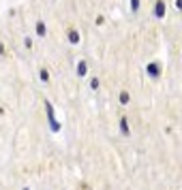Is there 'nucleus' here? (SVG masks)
<instances>
[{
	"mask_svg": "<svg viewBox=\"0 0 182 190\" xmlns=\"http://www.w3.org/2000/svg\"><path fill=\"white\" fill-rule=\"evenodd\" d=\"M165 15V4H163V0H159L157 2V17H163Z\"/></svg>",
	"mask_w": 182,
	"mask_h": 190,
	"instance_id": "obj_1",
	"label": "nucleus"
},
{
	"mask_svg": "<svg viewBox=\"0 0 182 190\" xmlns=\"http://www.w3.org/2000/svg\"><path fill=\"white\" fill-rule=\"evenodd\" d=\"M148 73H150L152 77H157L159 73H161V69H159V64H150V66H148Z\"/></svg>",
	"mask_w": 182,
	"mask_h": 190,
	"instance_id": "obj_2",
	"label": "nucleus"
},
{
	"mask_svg": "<svg viewBox=\"0 0 182 190\" xmlns=\"http://www.w3.org/2000/svg\"><path fill=\"white\" fill-rule=\"evenodd\" d=\"M120 128H122V133H124V135H129V124H126V120L120 122Z\"/></svg>",
	"mask_w": 182,
	"mask_h": 190,
	"instance_id": "obj_3",
	"label": "nucleus"
},
{
	"mask_svg": "<svg viewBox=\"0 0 182 190\" xmlns=\"http://www.w3.org/2000/svg\"><path fill=\"white\" fill-rule=\"evenodd\" d=\"M69 39H71V43H77V41H79V34H77V32H71Z\"/></svg>",
	"mask_w": 182,
	"mask_h": 190,
	"instance_id": "obj_4",
	"label": "nucleus"
},
{
	"mask_svg": "<svg viewBox=\"0 0 182 190\" xmlns=\"http://www.w3.org/2000/svg\"><path fill=\"white\" fill-rule=\"evenodd\" d=\"M77 73H79V75H84V73H86V64H84V62H79V66H77Z\"/></svg>",
	"mask_w": 182,
	"mask_h": 190,
	"instance_id": "obj_5",
	"label": "nucleus"
},
{
	"mask_svg": "<svg viewBox=\"0 0 182 190\" xmlns=\"http://www.w3.org/2000/svg\"><path fill=\"white\" fill-rule=\"evenodd\" d=\"M37 32H39V34H45V24H39L37 26Z\"/></svg>",
	"mask_w": 182,
	"mask_h": 190,
	"instance_id": "obj_6",
	"label": "nucleus"
},
{
	"mask_svg": "<svg viewBox=\"0 0 182 190\" xmlns=\"http://www.w3.org/2000/svg\"><path fill=\"white\" fill-rule=\"evenodd\" d=\"M120 100H122V103H129V94L122 92V94H120Z\"/></svg>",
	"mask_w": 182,
	"mask_h": 190,
	"instance_id": "obj_7",
	"label": "nucleus"
},
{
	"mask_svg": "<svg viewBox=\"0 0 182 190\" xmlns=\"http://www.w3.org/2000/svg\"><path fill=\"white\" fill-rule=\"evenodd\" d=\"M131 6H133V11H137V6H139V0H131Z\"/></svg>",
	"mask_w": 182,
	"mask_h": 190,
	"instance_id": "obj_8",
	"label": "nucleus"
},
{
	"mask_svg": "<svg viewBox=\"0 0 182 190\" xmlns=\"http://www.w3.org/2000/svg\"><path fill=\"white\" fill-rule=\"evenodd\" d=\"M41 79H43V81H47V79H49V75H47V71H41Z\"/></svg>",
	"mask_w": 182,
	"mask_h": 190,
	"instance_id": "obj_9",
	"label": "nucleus"
},
{
	"mask_svg": "<svg viewBox=\"0 0 182 190\" xmlns=\"http://www.w3.org/2000/svg\"><path fill=\"white\" fill-rule=\"evenodd\" d=\"M24 190H28V188H24Z\"/></svg>",
	"mask_w": 182,
	"mask_h": 190,
	"instance_id": "obj_10",
	"label": "nucleus"
}]
</instances>
